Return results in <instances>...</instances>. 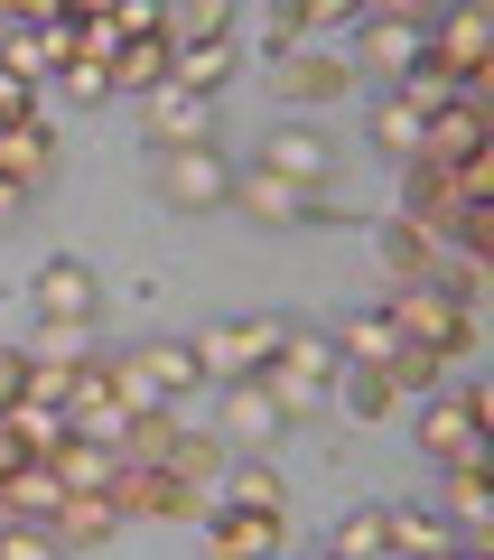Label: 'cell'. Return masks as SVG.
Listing matches in <instances>:
<instances>
[{"label": "cell", "mask_w": 494, "mask_h": 560, "mask_svg": "<svg viewBox=\"0 0 494 560\" xmlns=\"http://www.w3.org/2000/svg\"><path fill=\"white\" fill-rule=\"evenodd\" d=\"M485 495H494L485 458H457V467H448V523H457L467 541H485Z\"/></svg>", "instance_id": "29"}, {"label": "cell", "mask_w": 494, "mask_h": 560, "mask_svg": "<svg viewBox=\"0 0 494 560\" xmlns=\"http://www.w3.org/2000/svg\"><path fill=\"white\" fill-rule=\"evenodd\" d=\"M317 560H327V551H317Z\"/></svg>", "instance_id": "43"}, {"label": "cell", "mask_w": 494, "mask_h": 560, "mask_svg": "<svg viewBox=\"0 0 494 560\" xmlns=\"http://www.w3.org/2000/svg\"><path fill=\"white\" fill-rule=\"evenodd\" d=\"M383 318H392L401 346H420V355H438V364L475 346V308L438 300V290H392V308H383Z\"/></svg>", "instance_id": "3"}, {"label": "cell", "mask_w": 494, "mask_h": 560, "mask_svg": "<svg viewBox=\"0 0 494 560\" xmlns=\"http://www.w3.org/2000/svg\"><path fill=\"white\" fill-rule=\"evenodd\" d=\"M187 420H197L187 401H150V411H131V420L113 430V448H121L131 467H158L168 448H178V430H187Z\"/></svg>", "instance_id": "19"}, {"label": "cell", "mask_w": 494, "mask_h": 560, "mask_svg": "<svg viewBox=\"0 0 494 560\" xmlns=\"http://www.w3.org/2000/svg\"><path fill=\"white\" fill-rule=\"evenodd\" d=\"M438 253H448V243L420 234V224H401V215L374 234V261L392 271V290H430V280H438Z\"/></svg>", "instance_id": "17"}, {"label": "cell", "mask_w": 494, "mask_h": 560, "mask_svg": "<svg viewBox=\"0 0 494 560\" xmlns=\"http://www.w3.org/2000/svg\"><path fill=\"white\" fill-rule=\"evenodd\" d=\"M252 168L290 178L298 197H327V187H337V150H327V131H308V121H280V131L261 140V160H252Z\"/></svg>", "instance_id": "7"}, {"label": "cell", "mask_w": 494, "mask_h": 560, "mask_svg": "<svg viewBox=\"0 0 494 560\" xmlns=\"http://www.w3.org/2000/svg\"><path fill=\"white\" fill-rule=\"evenodd\" d=\"M140 131H150V150H205V103L158 84V94H140Z\"/></svg>", "instance_id": "18"}, {"label": "cell", "mask_w": 494, "mask_h": 560, "mask_svg": "<svg viewBox=\"0 0 494 560\" xmlns=\"http://www.w3.org/2000/svg\"><path fill=\"white\" fill-rule=\"evenodd\" d=\"M20 215H28V197H20L10 178H0V224H20Z\"/></svg>", "instance_id": "41"}, {"label": "cell", "mask_w": 494, "mask_h": 560, "mask_svg": "<svg viewBox=\"0 0 494 560\" xmlns=\"http://www.w3.org/2000/svg\"><path fill=\"white\" fill-rule=\"evenodd\" d=\"M47 467H57V486H66V495H113V477H121V448H113V440H66Z\"/></svg>", "instance_id": "21"}, {"label": "cell", "mask_w": 494, "mask_h": 560, "mask_svg": "<svg viewBox=\"0 0 494 560\" xmlns=\"http://www.w3.org/2000/svg\"><path fill=\"white\" fill-rule=\"evenodd\" d=\"M215 486H224V504H243V514H290V495H280L271 458H234Z\"/></svg>", "instance_id": "28"}, {"label": "cell", "mask_w": 494, "mask_h": 560, "mask_svg": "<svg viewBox=\"0 0 494 560\" xmlns=\"http://www.w3.org/2000/svg\"><path fill=\"white\" fill-rule=\"evenodd\" d=\"M0 560H66L47 523H0Z\"/></svg>", "instance_id": "37"}, {"label": "cell", "mask_w": 494, "mask_h": 560, "mask_svg": "<svg viewBox=\"0 0 494 560\" xmlns=\"http://www.w3.org/2000/svg\"><path fill=\"white\" fill-rule=\"evenodd\" d=\"M224 206H243L261 234H280V224H308L327 197H298V187H290V178H271V168H234V197H224Z\"/></svg>", "instance_id": "14"}, {"label": "cell", "mask_w": 494, "mask_h": 560, "mask_svg": "<svg viewBox=\"0 0 494 560\" xmlns=\"http://www.w3.org/2000/svg\"><path fill=\"white\" fill-rule=\"evenodd\" d=\"M0 420L20 430V448H28V458H57V448L75 440V430H66V411H57V401H38V393H20V401H10Z\"/></svg>", "instance_id": "26"}, {"label": "cell", "mask_w": 494, "mask_h": 560, "mask_svg": "<svg viewBox=\"0 0 494 560\" xmlns=\"http://www.w3.org/2000/svg\"><path fill=\"white\" fill-rule=\"evenodd\" d=\"M337 393H345V411H355V420L401 411V393H392V374H383V364H345V374H337Z\"/></svg>", "instance_id": "32"}, {"label": "cell", "mask_w": 494, "mask_h": 560, "mask_svg": "<svg viewBox=\"0 0 494 560\" xmlns=\"http://www.w3.org/2000/svg\"><path fill=\"white\" fill-rule=\"evenodd\" d=\"M150 187L178 206V215H205V206L234 197V160H224L215 140H205V150H150Z\"/></svg>", "instance_id": "4"}, {"label": "cell", "mask_w": 494, "mask_h": 560, "mask_svg": "<svg viewBox=\"0 0 494 560\" xmlns=\"http://www.w3.org/2000/svg\"><path fill=\"white\" fill-rule=\"evenodd\" d=\"M420 47H430V20H420V10H364V47H355V66L420 75Z\"/></svg>", "instance_id": "11"}, {"label": "cell", "mask_w": 494, "mask_h": 560, "mask_svg": "<svg viewBox=\"0 0 494 560\" xmlns=\"http://www.w3.org/2000/svg\"><path fill=\"white\" fill-rule=\"evenodd\" d=\"M327 346H337V364H392V355H401V337H392V318H383V308H355Z\"/></svg>", "instance_id": "25"}, {"label": "cell", "mask_w": 494, "mask_h": 560, "mask_svg": "<svg viewBox=\"0 0 494 560\" xmlns=\"http://www.w3.org/2000/svg\"><path fill=\"white\" fill-rule=\"evenodd\" d=\"M448 560H485V551H475V541H457V551H448Z\"/></svg>", "instance_id": "42"}, {"label": "cell", "mask_w": 494, "mask_h": 560, "mask_svg": "<svg viewBox=\"0 0 494 560\" xmlns=\"http://www.w3.org/2000/svg\"><path fill=\"white\" fill-rule=\"evenodd\" d=\"M345 84H355V57H308V47L280 57V94L290 103H337Z\"/></svg>", "instance_id": "23"}, {"label": "cell", "mask_w": 494, "mask_h": 560, "mask_svg": "<svg viewBox=\"0 0 494 560\" xmlns=\"http://www.w3.org/2000/svg\"><path fill=\"white\" fill-rule=\"evenodd\" d=\"M485 420H494V401L475 393V383H438L430 401H420V448L430 458H485Z\"/></svg>", "instance_id": "2"}, {"label": "cell", "mask_w": 494, "mask_h": 560, "mask_svg": "<svg viewBox=\"0 0 494 560\" xmlns=\"http://www.w3.org/2000/svg\"><path fill=\"white\" fill-rule=\"evenodd\" d=\"M10 467H28V448H20V430L0 420V477H10Z\"/></svg>", "instance_id": "40"}, {"label": "cell", "mask_w": 494, "mask_h": 560, "mask_svg": "<svg viewBox=\"0 0 494 560\" xmlns=\"http://www.w3.org/2000/svg\"><path fill=\"white\" fill-rule=\"evenodd\" d=\"M178 75V57H168V38H131L113 57V94H158V84Z\"/></svg>", "instance_id": "27"}, {"label": "cell", "mask_w": 494, "mask_h": 560, "mask_svg": "<svg viewBox=\"0 0 494 560\" xmlns=\"http://www.w3.org/2000/svg\"><path fill=\"white\" fill-rule=\"evenodd\" d=\"M20 393H28V355H20V346H0V411H10Z\"/></svg>", "instance_id": "39"}, {"label": "cell", "mask_w": 494, "mask_h": 560, "mask_svg": "<svg viewBox=\"0 0 494 560\" xmlns=\"http://www.w3.org/2000/svg\"><path fill=\"white\" fill-rule=\"evenodd\" d=\"M280 541H290V514H243V504L205 514V551L215 560H280Z\"/></svg>", "instance_id": "12"}, {"label": "cell", "mask_w": 494, "mask_h": 560, "mask_svg": "<svg viewBox=\"0 0 494 560\" xmlns=\"http://www.w3.org/2000/svg\"><path fill=\"white\" fill-rule=\"evenodd\" d=\"M47 533H57V551L75 560V551H103V541L121 533V514H113V504H103V495H66L57 514H47Z\"/></svg>", "instance_id": "22"}, {"label": "cell", "mask_w": 494, "mask_h": 560, "mask_svg": "<svg viewBox=\"0 0 494 560\" xmlns=\"http://www.w3.org/2000/svg\"><path fill=\"white\" fill-rule=\"evenodd\" d=\"M485 57H494V28H485V10H448V20H430L420 75H438L448 94H467V84L485 75Z\"/></svg>", "instance_id": "5"}, {"label": "cell", "mask_w": 494, "mask_h": 560, "mask_svg": "<svg viewBox=\"0 0 494 560\" xmlns=\"http://www.w3.org/2000/svg\"><path fill=\"white\" fill-rule=\"evenodd\" d=\"M103 504H113V514H150V523H197L205 514L197 486H178L168 467H131V458H121V477H113V495H103Z\"/></svg>", "instance_id": "8"}, {"label": "cell", "mask_w": 494, "mask_h": 560, "mask_svg": "<svg viewBox=\"0 0 494 560\" xmlns=\"http://www.w3.org/2000/svg\"><path fill=\"white\" fill-rule=\"evenodd\" d=\"M57 94L66 103H113V66H103V57H66L57 66Z\"/></svg>", "instance_id": "36"}, {"label": "cell", "mask_w": 494, "mask_h": 560, "mask_svg": "<svg viewBox=\"0 0 494 560\" xmlns=\"http://www.w3.org/2000/svg\"><path fill=\"white\" fill-rule=\"evenodd\" d=\"M374 150H383V160H401V168L420 160V113H411L401 94H383V103H374Z\"/></svg>", "instance_id": "31"}, {"label": "cell", "mask_w": 494, "mask_h": 560, "mask_svg": "<svg viewBox=\"0 0 494 560\" xmlns=\"http://www.w3.org/2000/svg\"><path fill=\"white\" fill-rule=\"evenodd\" d=\"M337 374H345V364H337V346L317 337V327H298V318H290L280 355L261 364L252 383L280 401V420H327V411H337Z\"/></svg>", "instance_id": "1"}, {"label": "cell", "mask_w": 494, "mask_h": 560, "mask_svg": "<svg viewBox=\"0 0 494 560\" xmlns=\"http://www.w3.org/2000/svg\"><path fill=\"white\" fill-rule=\"evenodd\" d=\"M28 308H38L47 327H94V308H103V280L84 271V261H47V271L28 280Z\"/></svg>", "instance_id": "10"}, {"label": "cell", "mask_w": 494, "mask_h": 560, "mask_svg": "<svg viewBox=\"0 0 494 560\" xmlns=\"http://www.w3.org/2000/svg\"><path fill=\"white\" fill-rule=\"evenodd\" d=\"M158 467H168L178 486H197V495H205V486H215L234 458H224V440H215V430H197V420H187V430H178V448H168Z\"/></svg>", "instance_id": "24"}, {"label": "cell", "mask_w": 494, "mask_h": 560, "mask_svg": "<svg viewBox=\"0 0 494 560\" xmlns=\"http://www.w3.org/2000/svg\"><path fill=\"white\" fill-rule=\"evenodd\" d=\"M280 337H290V318H224V327H205V337H197V364L215 383H252L261 364L280 355Z\"/></svg>", "instance_id": "6"}, {"label": "cell", "mask_w": 494, "mask_h": 560, "mask_svg": "<svg viewBox=\"0 0 494 560\" xmlns=\"http://www.w3.org/2000/svg\"><path fill=\"white\" fill-rule=\"evenodd\" d=\"M113 28H121V47H131V38H158V0H113Z\"/></svg>", "instance_id": "38"}, {"label": "cell", "mask_w": 494, "mask_h": 560, "mask_svg": "<svg viewBox=\"0 0 494 560\" xmlns=\"http://www.w3.org/2000/svg\"><path fill=\"white\" fill-rule=\"evenodd\" d=\"M475 150H485V113H475V94H448L430 121H420V160H430V168H467Z\"/></svg>", "instance_id": "13"}, {"label": "cell", "mask_w": 494, "mask_h": 560, "mask_svg": "<svg viewBox=\"0 0 494 560\" xmlns=\"http://www.w3.org/2000/svg\"><path fill=\"white\" fill-rule=\"evenodd\" d=\"M224 75H234V47H178V75H168V84L205 103V94H215Z\"/></svg>", "instance_id": "33"}, {"label": "cell", "mask_w": 494, "mask_h": 560, "mask_svg": "<svg viewBox=\"0 0 494 560\" xmlns=\"http://www.w3.org/2000/svg\"><path fill=\"white\" fill-rule=\"evenodd\" d=\"M57 168H66V140L47 131V121H20V131H0V178L20 187V197L57 187Z\"/></svg>", "instance_id": "15"}, {"label": "cell", "mask_w": 494, "mask_h": 560, "mask_svg": "<svg viewBox=\"0 0 494 560\" xmlns=\"http://www.w3.org/2000/svg\"><path fill=\"white\" fill-rule=\"evenodd\" d=\"M280 430H290V420H280V401L261 393V383H224V420H215L224 458H261V448H271Z\"/></svg>", "instance_id": "9"}, {"label": "cell", "mask_w": 494, "mask_h": 560, "mask_svg": "<svg viewBox=\"0 0 494 560\" xmlns=\"http://www.w3.org/2000/svg\"><path fill=\"white\" fill-rule=\"evenodd\" d=\"M457 215H467V206H457V178H448V168H430V160L401 168V224H420V234L448 243V234H457Z\"/></svg>", "instance_id": "16"}, {"label": "cell", "mask_w": 494, "mask_h": 560, "mask_svg": "<svg viewBox=\"0 0 494 560\" xmlns=\"http://www.w3.org/2000/svg\"><path fill=\"white\" fill-rule=\"evenodd\" d=\"M57 504H66V486H57V467H47V458H28V467L0 477V523H47Z\"/></svg>", "instance_id": "20"}, {"label": "cell", "mask_w": 494, "mask_h": 560, "mask_svg": "<svg viewBox=\"0 0 494 560\" xmlns=\"http://www.w3.org/2000/svg\"><path fill=\"white\" fill-rule=\"evenodd\" d=\"M28 364H47V374L94 364V327H47V318H38V355H28Z\"/></svg>", "instance_id": "34"}, {"label": "cell", "mask_w": 494, "mask_h": 560, "mask_svg": "<svg viewBox=\"0 0 494 560\" xmlns=\"http://www.w3.org/2000/svg\"><path fill=\"white\" fill-rule=\"evenodd\" d=\"M327 560H392V541H383V504H345L337 541H327Z\"/></svg>", "instance_id": "30"}, {"label": "cell", "mask_w": 494, "mask_h": 560, "mask_svg": "<svg viewBox=\"0 0 494 560\" xmlns=\"http://www.w3.org/2000/svg\"><path fill=\"white\" fill-rule=\"evenodd\" d=\"M383 374H392V393H401V401H411V393H420V401H430V393H438V383H448V364H438V355H420V346H401V355H392V364H383Z\"/></svg>", "instance_id": "35"}]
</instances>
